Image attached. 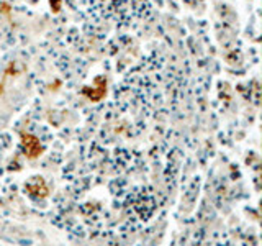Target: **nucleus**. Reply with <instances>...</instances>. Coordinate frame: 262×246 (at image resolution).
Wrapping results in <instances>:
<instances>
[{
	"label": "nucleus",
	"instance_id": "20e7f679",
	"mask_svg": "<svg viewBox=\"0 0 262 246\" xmlns=\"http://www.w3.org/2000/svg\"><path fill=\"white\" fill-rule=\"evenodd\" d=\"M49 3H51V8L54 13H58L61 10V0H49Z\"/></svg>",
	"mask_w": 262,
	"mask_h": 246
},
{
	"label": "nucleus",
	"instance_id": "f257e3e1",
	"mask_svg": "<svg viewBox=\"0 0 262 246\" xmlns=\"http://www.w3.org/2000/svg\"><path fill=\"white\" fill-rule=\"evenodd\" d=\"M20 138H22L23 154H25L28 159H36L45 153V146H43L38 136L26 133V131H20Z\"/></svg>",
	"mask_w": 262,
	"mask_h": 246
},
{
	"label": "nucleus",
	"instance_id": "39448f33",
	"mask_svg": "<svg viewBox=\"0 0 262 246\" xmlns=\"http://www.w3.org/2000/svg\"><path fill=\"white\" fill-rule=\"evenodd\" d=\"M2 92H3V87H2V84H0V96H2Z\"/></svg>",
	"mask_w": 262,
	"mask_h": 246
},
{
	"label": "nucleus",
	"instance_id": "7ed1b4c3",
	"mask_svg": "<svg viewBox=\"0 0 262 246\" xmlns=\"http://www.w3.org/2000/svg\"><path fill=\"white\" fill-rule=\"evenodd\" d=\"M25 191L33 197L38 198H46L49 196V187H48L46 181L41 176H35L31 177L30 181L25 184Z\"/></svg>",
	"mask_w": 262,
	"mask_h": 246
},
{
	"label": "nucleus",
	"instance_id": "f03ea898",
	"mask_svg": "<svg viewBox=\"0 0 262 246\" xmlns=\"http://www.w3.org/2000/svg\"><path fill=\"white\" fill-rule=\"evenodd\" d=\"M82 96L87 97L90 102H100L105 96H107V79H105L103 75L95 77L92 87L85 86L82 89Z\"/></svg>",
	"mask_w": 262,
	"mask_h": 246
}]
</instances>
